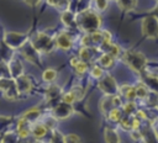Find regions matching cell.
<instances>
[{"instance_id": "1", "label": "cell", "mask_w": 158, "mask_h": 143, "mask_svg": "<svg viewBox=\"0 0 158 143\" xmlns=\"http://www.w3.org/2000/svg\"><path fill=\"white\" fill-rule=\"evenodd\" d=\"M75 20H77V27H79L86 33L98 31L101 25L100 16L89 10H81L78 15H75Z\"/></svg>"}, {"instance_id": "2", "label": "cell", "mask_w": 158, "mask_h": 143, "mask_svg": "<svg viewBox=\"0 0 158 143\" xmlns=\"http://www.w3.org/2000/svg\"><path fill=\"white\" fill-rule=\"evenodd\" d=\"M122 60L135 72H143L147 65V58L141 53L136 51H126L122 54Z\"/></svg>"}, {"instance_id": "3", "label": "cell", "mask_w": 158, "mask_h": 143, "mask_svg": "<svg viewBox=\"0 0 158 143\" xmlns=\"http://www.w3.org/2000/svg\"><path fill=\"white\" fill-rule=\"evenodd\" d=\"M30 42L40 53H49L56 47L54 38L44 32H37L32 38H30Z\"/></svg>"}, {"instance_id": "4", "label": "cell", "mask_w": 158, "mask_h": 143, "mask_svg": "<svg viewBox=\"0 0 158 143\" xmlns=\"http://www.w3.org/2000/svg\"><path fill=\"white\" fill-rule=\"evenodd\" d=\"M27 41H28V36L26 33L14 32V31H5L4 35H2V42L12 51L20 49Z\"/></svg>"}, {"instance_id": "5", "label": "cell", "mask_w": 158, "mask_h": 143, "mask_svg": "<svg viewBox=\"0 0 158 143\" xmlns=\"http://www.w3.org/2000/svg\"><path fill=\"white\" fill-rule=\"evenodd\" d=\"M142 33L144 37L156 39L158 38V17L154 15H149L142 20L141 23Z\"/></svg>"}, {"instance_id": "6", "label": "cell", "mask_w": 158, "mask_h": 143, "mask_svg": "<svg viewBox=\"0 0 158 143\" xmlns=\"http://www.w3.org/2000/svg\"><path fill=\"white\" fill-rule=\"evenodd\" d=\"M19 51H20L21 55H22L26 60H28L30 63L36 64V65H40V64H41V59H40V54H41V53L32 46V43L30 42V39H28Z\"/></svg>"}, {"instance_id": "7", "label": "cell", "mask_w": 158, "mask_h": 143, "mask_svg": "<svg viewBox=\"0 0 158 143\" xmlns=\"http://www.w3.org/2000/svg\"><path fill=\"white\" fill-rule=\"evenodd\" d=\"M73 113H74V108H73L72 104H68V102H64V101L57 104L52 108V116L56 120H65V118H69Z\"/></svg>"}, {"instance_id": "8", "label": "cell", "mask_w": 158, "mask_h": 143, "mask_svg": "<svg viewBox=\"0 0 158 143\" xmlns=\"http://www.w3.org/2000/svg\"><path fill=\"white\" fill-rule=\"evenodd\" d=\"M99 88L106 95H115L116 92H118V88L116 85V81L111 75H106V76L101 78L99 81Z\"/></svg>"}, {"instance_id": "9", "label": "cell", "mask_w": 158, "mask_h": 143, "mask_svg": "<svg viewBox=\"0 0 158 143\" xmlns=\"http://www.w3.org/2000/svg\"><path fill=\"white\" fill-rule=\"evenodd\" d=\"M7 68H9V72H10V76L14 78V79H16L17 76L25 74L22 62L17 57H15V55H12L7 60Z\"/></svg>"}, {"instance_id": "10", "label": "cell", "mask_w": 158, "mask_h": 143, "mask_svg": "<svg viewBox=\"0 0 158 143\" xmlns=\"http://www.w3.org/2000/svg\"><path fill=\"white\" fill-rule=\"evenodd\" d=\"M54 42H56V47L62 49V51H68L72 48L73 46V38L69 33H67L65 31H62L59 32L56 38H54Z\"/></svg>"}, {"instance_id": "11", "label": "cell", "mask_w": 158, "mask_h": 143, "mask_svg": "<svg viewBox=\"0 0 158 143\" xmlns=\"http://www.w3.org/2000/svg\"><path fill=\"white\" fill-rule=\"evenodd\" d=\"M15 83H16V88H17L20 95L28 94V92L32 90V81H31V79H30L27 75H25V74L17 76V78L15 79Z\"/></svg>"}, {"instance_id": "12", "label": "cell", "mask_w": 158, "mask_h": 143, "mask_svg": "<svg viewBox=\"0 0 158 143\" xmlns=\"http://www.w3.org/2000/svg\"><path fill=\"white\" fill-rule=\"evenodd\" d=\"M141 81L153 92L158 94V75L152 73H143Z\"/></svg>"}, {"instance_id": "13", "label": "cell", "mask_w": 158, "mask_h": 143, "mask_svg": "<svg viewBox=\"0 0 158 143\" xmlns=\"http://www.w3.org/2000/svg\"><path fill=\"white\" fill-rule=\"evenodd\" d=\"M48 132V128L47 126L43 123V122H35L31 125V136L36 139V141H40L42 139Z\"/></svg>"}, {"instance_id": "14", "label": "cell", "mask_w": 158, "mask_h": 143, "mask_svg": "<svg viewBox=\"0 0 158 143\" xmlns=\"http://www.w3.org/2000/svg\"><path fill=\"white\" fill-rule=\"evenodd\" d=\"M41 113H42V112H41V110H40L38 107H32V108L27 110L26 112H23V113L21 115V117H22L25 121H27L30 125H32V123L40 121Z\"/></svg>"}, {"instance_id": "15", "label": "cell", "mask_w": 158, "mask_h": 143, "mask_svg": "<svg viewBox=\"0 0 158 143\" xmlns=\"http://www.w3.org/2000/svg\"><path fill=\"white\" fill-rule=\"evenodd\" d=\"M60 17H62V22L67 26V27H72V28H75L77 27V20H75V15L69 10V9H67V10H63L62 11V15H60Z\"/></svg>"}, {"instance_id": "16", "label": "cell", "mask_w": 158, "mask_h": 143, "mask_svg": "<svg viewBox=\"0 0 158 143\" xmlns=\"http://www.w3.org/2000/svg\"><path fill=\"white\" fill-rule=\"evenodd\" d=\"M60 94H62V88L60 86H58V85H49L46 89L44 96H46V100L48 102H51V101L57 100L60 96Z\"/></svg>"}, {"instance_id": "17", "label": "cell", "mask_w": 158, "mask_h": 143, "mask_svg": "<svg viewBox=\"0 0 158 143\" xmlns=\"http://www.w3.org/2000/svg\"><path fill=\"white\" fill-rule=\"evenodd\" d=\"M118 91L121 92V95L123 97H126L128 101H133L136 97V89L132 85H122L121 88H118Z\"/></svg>"}, {"instance_id": "18", "label": "cell", "mask_w": 158, "mask_h": 143, "mask_svg": "<svg viewBox=\"0 0 158 143\" xmlns=\"http://www.w3.org/2000/svg\"><path fill=\"white\" fill-rule=\"evenodd\" d=\"M115 107V104H114V95H106L101 101H100V108L104 113L109 112L111 108Z\"/></svg>"}, {"instance_id": "19", "label": "cell", "mask_w": 158, "mask_h": 143, "mask_svg": "<svg viewBox=\"0 0 158 143\" xmlns=\"http://www.w3.org/2000/svg\"><path fill=\"white\" fill-rule=\"evenodd\" d=\"M14 123V120L11 116H0V134L12 129L11 126Z\"/></svg>"}, {"instance_id": "20", "label": "cell", "mask_w": 158, "mask_h": 143, "mask_svg": "<svg viewBox=\"0 0 158 143\" xmlns=\"http://www.w3.org/2000/svg\"><path fill=\"white\" fill-rule=\"evenodd\" d=\"M114 60H115V57L109 53V52H105L100 58H99V64L100 67L102 68H110L112 64H114Z\"/></svg>"}, {"instance_id": "21", "label": "cell", "mask_w": 158, "mask_h": 143, "mask_svg": "<svg viewBox=\"0 0 158 143\" xmlns=\"http://www.w3.org/2000/svg\"><path fill=\"white\" fill-rule=\"evenodd\" d=\"M116 2L122 11H131L135 9L137 0H116Z\"/></svg>"}, {"instance_id": "22", "label": "cell", "mask_w": 158, "mask_h": 143, "mask_svg": "<svg viewBox=\"0 0 158 143\" xmlns=\"http://www.w3.org/2000/svg\"><path fill=\"white\" fill-rule=\"evenodd\" d=\"M56 78H57V70L53 69V68H47L42 73V79L46 83H49L51 84V83H53L56 80Z\"/></svg>"}, {"instance_id": "23", "label": "cell", "mask_w": 158, "mask_h": 143, "mask_svg": "<svg viewBox=\"0 0 158 143\" xmlns=\"http://www.w3.org/2000/svg\"><path fill=\"white\" fill-rule=\"evenodd\" d=\"M91 48H94V47H85V46H83V47L80 48V51H79V58H80L83 62L88 63V62L91 60V58H93Z\"/></svg>"}, {"instance_id": "24", "label": "cell", "mask_w": 158, "mask_h": 143, "mask_svg": "<svg viewBox=\"0 0 158 143\" xmlns=\"http://www.w3.org/2000/svg\"><path fill=\"white\" fill-rule=\"evenodd\" d=\"M135 89H136V97H138V99H146L148 96V88L142 81Z\"/></svg>"}, {"instance_id": "25", "label": "cell", "mask_w": 158, "mask_h": 143, "mask_svg": "<svg viewBox=\"0 0 158 143\" xmlns=\"http://www.w3.org/2000/svg\"><path fill=\"white\" fill-rule=\"evenodd\" d=\"M105 141L106 142H120L117 132L112 128H106L105 129Z\"/></svg>"}, {"instance_id": "26", "label": "cell", "mask_w": 158, "mask_h": 143, "mask_svg": "<svg viewBox=\"0 0 158 143\" xmlns=\"http://www.w3.org/2000/svg\"><path fill=\"white\" fill-rule=\"evenodd\" d=\"M47 4L53 6V7L60 9V10H67L69 0H47Z\"/></svg>"}, {"instance_id": "27", "label": "cell", "mask_w": 158, "mask_h": 143, "mask_svg": "<svg viewBox=\"0 0 158 143\" xmlns=\"http://www.w3.org/2000/svg\"><path fill=\"white\" fill-rule=\"evenodd\" d=\"M109 118L114 122H120V120L122 118L121 116V110H118L117 107H114L109 111Z\"/></svg>"}, {"instance_id": "28", "label": "cell", "mask_w": 158, "mask_h": 143, "mask_svg": "<svg viewBox=\"0 0 158 143\" xmlns=\"http://www.w3.org/2000/svg\"><path fill=\"white\" fill-rule=\"evenodd\" d=\"M73 68H74V70H75V73H77L78 75H83V74L86 72V69H88V63H85V62H83V60L80 59Z\"/></svg>"}, {"instance_id": "29", "label": "cell", "mask_w": 158, "mask_h": 143, "mask_svg": "<svg viewBox=\"0 0 158 143\" xmlns=\"http://www.w3.org/2000/svg\"><path fill=\"white\" fill-rule=\"evenodd\" d=\"M2 78H11V76H10V72L7 68V63L4 60H0V79Z\"/></svg>"}, {"instance_id": "30", "label": "cell", "mask_w": 158, "mask_h": 143, "mask_svg": "<svg viewBox=\"0 0 158 143\" xmlns=\"http://www.w3.org/2000/svg\"><path fill=\"white\" fill-rule=\"evenodd\" d=\"M51 142H64V136L59 132V131H57V129H52V137H51V139H49Z\"/></svg>"}, {"instance_id": "31", "label": "cell", "mask_w": 158, "mask_h": 143, "mask_svg": "<svg viewBox=\"0 0 158 143\" xmlns=\"http://www.w3.org/2000/svg\"><path fill=\"white\" fill-rule=\"evenodd\" d=\"M123 111H125L126 115L131 116V115L136 111V105L133 104V101H128L127 104H125V105H123Z\"/></svg>"}, {"instance_id": "32", "label": "cell", "mask_w": 158, "mask_h": 143, "mask_svg": "<svg viewBox=\"0 0 158 143\" xmlns=\"http://www.w3.org/2000/svg\"><path fill=\"white\" fill-rule=\"evenodd\" d=\"M75 100H77V97H75V95H74L72 91H69V92L64 94V95H63V97H62V101L68 102V104H73Z\"/></svg>"}, {"instance_id": "33", "label": "cell", "mask_w": 158, "mask_h": 143, "mask_svg": "<svg viewBox=\"0 0 158 143\" xmlns=\"http://www.w3.org/2000/svg\"><path fill=\"white\" fill-rule=\"evenodd\" d=\"M70 91H72V92H73V94L75 95L77 100H78V99H81V97L84 96V94H85L81 86H74V88H73V89H72Z\"/></svg>"}, {"instance_id": "34", "label": "cell", "mask_w": 158, "mask_h": 143, "mask_svg": "<svg viewBox=\"0 0 158 143\" xmlns=\"http://www.w3.org/2000/svg\"><path fill=\"white\" fill-rule=\"evenodd\" d=\"M90 74H91L93 78L99 79V78H101V75H102V68H101V67H94V68L90 70Z\"/></svg>"}, {"instance_id": "35", "label": "cell", "mask_w": 158, "mask_h": 143, "mask_svg": "<svg viewBox=\"0 0 158 143\" xmlns=\"http://www.w3.org/2000/svg\"><path fill=\"white\" fill-rule=\"evenodd\" d=\"M107 2H109V0H95L96 7H98V10H100V11H104V10L107 7Z\"/></svg>"}, {"instance_id": "36", "label": "cell", "mask_w": 158, "mask_h": 143, "mask_svg": "<svg viewBox=\"0 0 158 143\" xmlns=\"http://www.w3.org/2000/svg\"><path fill=\"white\" fill-rule=\"evenodd\" d=\"M64 142H80V138L77 134H67L64 136Z\"/></svg>"}, {"instance_id": "37", "label": "cell", "mask_w": 158, "mask_h": 143, "mask_svg": "<svg viewBox=\"0 0 158 143\" xmlns=\"http://www.w3.org/2000/svg\"><path fill=\"white\" fill-rule=\"evenodd\" d=\"M25 4H27L28 6H37L40 2H41V0H22Z\"/></svg>"}, {"instance_id": "38", "label": "cell", "mask_w": 158, "mask_h": 143, "mask_svg": "<svg viewBox=\"0 0 158 143\" xmlns=\"http://www.w3.org/2000/svg\"><path fill=\"white\" fill-rule=\"evenodd\" d=\"M152 15H154V16L158 17V2H157V5L154 6V9L152 10Z\"/></svg>"}]
</instances>
